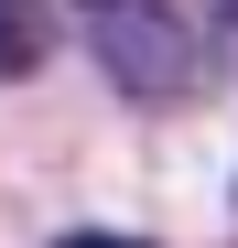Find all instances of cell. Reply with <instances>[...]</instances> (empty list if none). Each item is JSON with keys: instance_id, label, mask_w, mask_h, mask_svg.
Masks as SVG:
<instances>
[{"instance_id": "3957f363", "label": "cell", "mask_w": 238, "mask_h": 248, "mask_svg": "<svg viewBox=\"0 0 238 248\" xmlns=\"http://www.w3.org/2000/svg\"><path fill=\"white\" fill-rule=\"evenodd\" d=\"M54 248H141V237H108V227H76V237H54Z\"/></svg>"}, {"instance_id": "6da1fadb", "label": "cell", "mask_w": 238, "mask_h": 248, "mask_svg": "<svg viewBox=\"0 0 238 248\" xmlns=\"http://www.w3.org/2000/svg\"><path fill=\"white\" fill-rule=\"evenodd\" d=\"M76 32H87V54L108 65V87H130V97H152V108L206 87L195 22L163 11V0H76Z\"/></svg>"}, {"instance_id": "277c9868", "label": "cell", "mask_w": 238, "mask_h": 248, "mask_svg": "<svg viewBox=\"0 0 238 248\" xmlns=\"http://www.w3.org/2000/svg\"><path fill=\"white\" fill-rule=\"evenodd\" d=\"M227 22H238V0H227Z\"/></svg>"}, {"instance_id": "7a4b0ae2", "label": "cell", "mask_w": 238, "mask_h": 248, "mask_svg": "<svg viewBox=\"0 0 238 248\" xmlns=\"http://www.w3.org/2000/svg\"><path fill=\"white\" fill-rule=\"evenodd\" d=\"M44 44H54V11H44V0H0V87L44 65Z\"/></svg>"}]
</instances>
